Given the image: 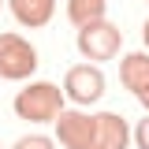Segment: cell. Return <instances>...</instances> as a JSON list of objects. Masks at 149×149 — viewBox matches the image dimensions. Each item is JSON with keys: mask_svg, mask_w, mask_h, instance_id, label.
<instances>
[{"mask_svg": "<svg viewBox=\"0 0 149 149\" xmlns=\"http://www.w3.org/2000/svg\"><path fill=\"white\" fill-rule=\"evenodd\" d=\"M63 112V90L52 82H30L15 97V116L30 123H56V116Z\"/></svg>", "mask_w": 149, "mask_h": 149, "instance_id": "1", "label": "cell"}, {"mask_svg": "<svg viewBox=\"0 0 149 149\" xmlns=\"http://www.w3.org/2000/svg\"><path fill=\"white\" fill-rule=\"evenodd\" d=\"M37 71V49L19 34H0V78L19 82Z\"/></svg>", "mask_w": 149, "mask_h": 149, "instance_id": "2", "label": "cell"}, {"mask_svg": "<svg viewBox=\"0 0 149 149\" xmlns=\"http://www.w3.org/2000/svg\"><path fill=\"white\" fill-rule=\"evenodd\" d=\"M74 45H78V52L86 56V60H112V56L119 52V45H123V30L112 26L108 19H101V22L82 26L78 37H74Z\"/></svg>", "mask_w": 149, "mask_h": 149, "instance_id": "3", "label": "cell"}, {"mask_svg": "<svg viewBox=\"0 0 149 149\" xmlns=\"http://www.w3.org/2000/svg\"><path fill=\"white\" fill-rule=\"evenodd\" d=\"M63 93L71 97L74 104L101 101V93H104V71L97 63H78V67H71V71L63 74Z\"/></svg>", "mask_w": 149, "mask_h": 149, "instance_id": "4", "label": "cell"}, {"mask_svg": "<svg viewBox=\"0 0 149 149\" xmlns=\"http://www.w3.org/2000/svg\"><path fill=\"white\" fill-rule=\"evenodd\" d=\"M56 138H60L63 149H93L97 116H86V112H60V116H56Z\"/></svg>", "mask_w": 149, "mask_h": 149, "instance_id": "5", "label": "cell"}, {"mask_svg": "<svg viewBox=\"0 0 149 149\" xmlns=\"http://www.w3.org/2000/svg\"><path fill=\"white\" fill-rule=\"evenodd\" d=\"M127 119L119 112H101L97 116V138H93V149H127Z\"/></svg>", "mask_w": 149, "mask_h": 149, "instance_id": "6", "label": "cell"}, {"mask_svg": "<svg viewBox=\"0 0 149 149\" xmlns=\"http://www.w3.org/2000/svg\"><path fill=\"white\" fill-rule=\"evenodd\" d=\"M11 4V15L22 22V26H45L56 11V0H8Z\"/></svg>", "mask_w": 149, "mask_h": 149, "instance_id": "7", "label": "cell"}, {"mask_svg": "<svg viewBox=\"0 0 149 149\" xmlns=\"http://www.w3.org/2000/svg\"><path fill=\"white\" fill-rule=\"evenodd\" d=\"M119 82H123L130 93L142 90V86L149 82V52H130V56H123V63H119Z\"/></svg>", "mask_w": 149, "mask_h": 149, "instance_id": "8", "label": "cell"}, {"mask_svg": "<svg viewBox=\"0 0 149 149\" xmlns=\"http://www.w3.org/2000/svg\"><path fill=\"white\" fill-rule=\"evenodd\" d=\"M108 11V0H67V19L74 26H90V22H101Z\"/></svg>", "mask_w": 149, "mask_h": 149, "instance_id": "9", "label": "cell"}, {"mask_svg": "<svg viewBox=\"0 0 149 149\" xmlns=\"http://www.w3.org/2000/svg\"><path fill=\"white\" fill-rule=\"evenodd\" d=\"M11 149H52V138H45V134H22Z\"/></svg>", "mask_w": 149, "mask_h": 149, "instance_id": "10", "label": "cell"}, {"mask_svg": "<svg viewBox=\"0 0 149 149\" xmlns=\"http://www.w3.org/2000/svg\"><path fill=\"white\" fill-rule=\"evenodd\" d=\"M134 142H138V149H149V116L138 123V130H134Z\"/></svg>", "mask_w": 149, "mask_h": 149, "instance_id": "11", "label": "cell"}, {"mask_svg": "<svg viewBox=\"0 0 149 149\" xmlns=\"http://www.w3.org/2000/svg\"><path fill=\"white\" fill-rule=\"evenodd\" d=\"M134 97H138V101L146 104V112H149V82H146V86H142V90H138V93H134Z\"/></svg>", "mask_w": 149, "mask_h": 149, "instance_id": "12", "label": "cell"}, {"mask_svg": "<svg viewBox=\"0 0 149 149\" xmlns=\"http://www.w3.org/2000/svg\"><path fill=\"white\" fill-rule=\"evenodd\" d=\"M142 37H146V45H149V19H146V30H142Z\"/></svg>", "mask_w": 149, "mask_h": 149, "instance_id": "13", "label": "cell"}, {"mask_svg": "<svg viewBox=\"0 0 149 149\" xmlns=\"http://www.w3.org/2000/svg\"><path fill=\"white\" fill-rule=\"evenodd\" d=\"M0 4H4V0H0Z\"/></svg>", "mask_w": 149, "mask_h": 149, "instance_id": "14", "label": "cell"}, {"mask_svg": "<svg viewBox=\"0 0 149 149\" xmlns=\"http://www.w3.org/2000/svg\"><path fill=\"white\" fill-rule=\"evenodd\" d=\"M146 4H149V0H146Z\"/></svg>", "mask_w": 149, "mask_h": 149, "instance_id": "15", "label": "cell"}]
</instances>
